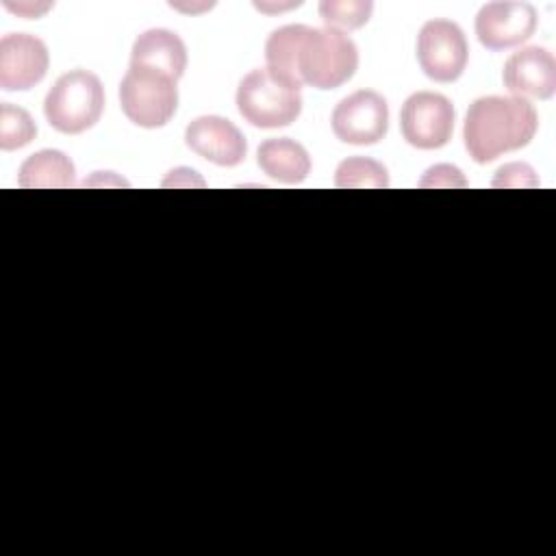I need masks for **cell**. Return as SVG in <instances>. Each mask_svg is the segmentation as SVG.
I'll use <instances>...</instances> for the list:
<instances>
[{"mask_svg":"<svg viewBox=\"0 0 556 556\" xmlns=\"http://www.w3.org/2000/svg\"><path fill=\"white\" fill-rule=\"evenodd\" d=\"M169 7H172V9H178V11L195 13V11H204V9H211V7H213V2H208V4H200V7H195V4H178V2H172Z\"/></svg>","mask_w":556,"mask_h":556,"instance_id":"23","label":"cell"},{"mask_svg":"<svg viewBox=\"0 0 556 556\" xmlns=\"http://www.w3.org/2000/svg\"><path fill=\"white\" fill-rule=\"evenodd\" d=\"M454 106L434 91L410 93L400 111V130L406 143L419 150L443 148L454 132Z\"/></svg>","mask_w":556,"mask_h":556,"instance_id":"7","label":"cell"},{"mask_svg":"<svg viewBox=\"0 0 556 556\" xmlns=\"http://www.w3.org/2000/svg\"><path fill=\"white\" fill-rule=\"evenodd\" d=\"M502 80L517 98L549 100L556 91V59L541 46L521 48L504 63Z\"/></svg>","mask_w":556,"mask_h":556,"instance_id":"12","label":"cell"},{"mask_svg":"<svg viewBox=\"0 0 556 556\" xmlns=\"http://www.w3.org/2000/svg\"><path fill=\"white\" fill-rule=\"evenodd\" d=\"M539 128L536 109L517 96H482L465 115L463 139L469 156L484 165L504 152L528 146Z\"/></svg>","mask_w":556,"mask_h":556,"instance_id":"1","label":"cell"},{"mask_svg":"<svg viewBox=\"0 0 556 556\" xmlns=\"http://www.w3.org/2000/svg\"><path fill=\"white\" fill-rule=\"evenodd\" d=\"M4 7H7L9 11L22 15V17H39V15H43L48 9H52L50 2H43V4H37V2H17V4L4 2Z\"/></svg>","mask_w":556,"mask_h":556,"instance_id":"22","label":"cell"},{"mask_svg":"<svg viewBox=\"0 0 556 556\" xmlns=\"http://www.w3.org/2000/svg\"><path fill=\"white\" fill-rule=\"evenodd\" d=\"M374 11L371 0H324L319 2V15L330 28L354 30L369 22Z\"/></svg>","mask_w":556,"mask_h":556,"instance_id":"19","label":"cell"},{"mask_svg":"<svg viewBox=\"0 0 556 556\" xmlns=\"http://www.w3.org/2000/svg\"><path fill=\"white\" fill-rule=\"evenodd\" d=\"M256 9H261V11H282V9H291V7H300V2H291V4H278V7H265V4H254Z\"/></svg>","mask_w":556,"mask_h":556,"instance_id":"24","label":"cell"},{"mask_svg":"<svg viewBox=\"0 0 556 556\" xmlns=\"http://www.w3.org/2000/svg\"><path fill=\"white\" fill-rule=\"evenodd\" d=\"M493 187H539V178L528 163H506L495 172Z\"/></svg>","mask_w":556,"mask_h":556,"instance_id":"20","label":"cell"},{"mask_svg":"<svg viewBox=\"0 0 556 556\" xmlns=\"http://www.w3.org/2000/svg\"><path fill=\"white\" fill-rule=\"evenodd\" d=\"M417 61L434 83H454L469 61V46L463 28L443 17L428 20L417 35Z\"/></svg>","mask_w":556,"mask_h":556,"instance_id":"6","label":"cell"},{"mask_svg":"<svg viewBox=\"0 0 556 556\" xmlns=\"http://www.w3.org/2000/svg\"><path fill=\"white\" fill-rule=\"evenodd\" d=\"M50 65L46 43L28 33H9L0 39V87L28 91L43 80Z\"/></svg>","mask_w":556,"mask_h":556,"instance_id":"10","label":"cell"},{"mask_svg":"<svg viewBox=\"0 0 556 556\" xmlns=\"http://www.w3.org/2000/svg\"><path fill=\"white\" fill-rule=\"evenodd\" d=\"M178 80L172 76L130 65L119 83V104L124 115L141 128L165 126L178 109Z\"/></svg>","mask_w":556,"mask_h":556,"instance_id":"4","label":"cell"},{"mask_svg":"<svg viewBox=\"0 0 556 556\" xmlns=\"http://www.w3.org/2000/svg\"><path fill=\"white\" fill-rule=\"evenodd\" d=\"M536 9L521 0L486 2L476 15V37L486 50H506L528 41L536 30Z\"/></svg>","mask_w":556,"mask_h":556,"instance_id":"9","label":"cell"},{"mask_svg":"<svg viewBox=\"0 0 556 556\" xmlns=\"http://www.w3.org/2000/svg\"><path fill=\"white\" fill-rule=\"evenodd\" d=\"M334 185L341 189H384L389 187V174L376 159L350 156L339 163Z\"/></svg>","mask_w":556,"mask_h":556,"instance_id":"17","label":"cell"},{"mask_svg":"<svg viewBox=\"0 0 556 556\" xmlns=\"http://www.w3.org/2000/svg\"><path fill=\"white\" fill-rule=\"evenodd\" d=\"M74 163L61 150H39L20 167V187L24 189H65L74 187Z\"/></svg>","mask_w":556,"mask_h":556,"instance_id":"15","label":"cell"},{"mask_svg":"<svg viewBox=\"0 0 556 556\" xmlns=\"http://www.w3.org/2000/svg\"><path fill=\"white\" fill-rule=\"evenodd\" d=\"M358 67V50L354 41L337 28L304 26L298 41L295 70L304 85L328 91L345 85Z\"/></svg>","mask_w":556,"mask_h":556,"instance_id":"2","label":"cell"},{"mask_svg":"<svg viewBox=\"0 0 556 556\" xmlns=\"http://www.w3.org/2000/svg\"><path fill=\"white\" fill-rule=\"evenodd\" d=\"M258 167L274 180L298 185L311 172V156L302 143L289 137L265 139L256 150Z\"/></svg>","mask_w":556,"mask_h":556,"instance_id":"14","label":"cell"},{"mask_svg":"<svg viewBox=\"0 0 556 556\" xmlns=\"http://www.w3.org/2000/svg\"><path fill=\"white\" fill-rule=\"evenodd\" d=\"M104 111V87L89 70H72L56 78L43 100V113L52 128L80 135L96 126Z\"/></svg>","mask_w":556,"mask_h":556,"instance_id":"3","label":"cell"},{"mask_svg":"<svg viewBox=\"0 0 556 556\" xmlns=\"http://www.w3.org/2000/svg\"><path fill=\"white\" fill-rule=\"evenodd\" d=\"M304 24H287L276 28L265 43V61L267 72L289 89L300 91L302 83L298 78L295 70V56H298V41L302 35Z\"/></svg>","mask_w":556,"mask_h":556,"instance_id":"16","label":"cell"},{"mask_svg":"<svg viewBox=\"0 0 556 556\" xmlns=\"http://www.w3.org/2000/svg\"><path fill=\"white\" fill-rule=\"evenodd\" d=\"M237 109L256 128L291 126L302 113V96L278 83L267 70H252L237 87Z\"/></svg>","mask_w":556,"mask_h":556,"instance_id":"5","label":"cell"},{"mask_svg":"<svg viewBox=\"0 0 556 556\" xmlns=\"http://www.w3.org/2000/svg\"><path fill=\"white\" fill-rule=\"evenodd\" d=\"M419 187H467V180L458 167L441 163L426 169V174L419 180Z\"/></svg>","mask_w":556,"mask_h":556,"instance_id":"21","label":"cell"},{"mask_svg":"<svg viewBox=\"0 0 556 556\" xmlns=\"http://www.w3.org/2000/svg\"><path fill=\"white\" fill-rule=\"evenodd\" d=\"M332 132L350 146H374L389 128V104L374 89H358L345 96L332 111Z\"/></svg>","mask_w":556,"mask_h":556,"instance_id":"8","label":"cell"},{"mask_svg":"<svg viewBox=\"0 0 556 556\" xmlns=\"http://www.w3.org/2000/svg\"><path fill=\"white\" fill-rule=\"evenodd\" d=\"M185 143L198 156L219 167L239 165L248 152L243 132L230 119L219 115L195 117L185 130Z\"/></svg>","mask_w":556,"mask_h":556,"instance_id":"11","label":"cell"},{"mask_svg":"<svg viewBox=\"0 0 556 556\" xmlns=\"http://www.w3.org/2000/svg\"><path fill=\"white\" fill-rule=\"evenodd\" d=\"M130 65L150 67L180 80L187 70L185 41L167 28H150L141 33L130 50Z\"/></svg>","mask_w":556,"mask_h":556,"instance_id":"13","label":"cell"},{"mask_svg":"<svg viewBox=\"0 0 556 556\" xmlns=\"http://www.w3.org/2000/svg\"><path fill=\"white\" fill-rule=\"evenodd\" d=\"M37 135V124L33 115L9 102L0 104V148L2 150H17L28 146Z\"/></svg>","mask_w":556,"mask_h":556,"instance_id":"18","label":"cell"}]
</instances>
